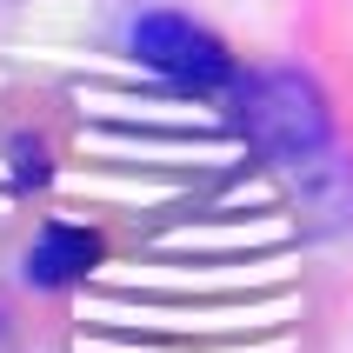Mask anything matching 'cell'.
Segmentation results:
<instances>
[{"instance_id":"1","label":"cell","mask_w":353,"mask_h":353,"mask_svg":"<svg viewBox=\"0 0 353 353\" xmlns=\"http://www.w3.org/2000/svg\"><path fill=\"white\" fill-rule=\"evenodd\" d=\"M234 120H240V134H247L254 154L287 160V167L320 160V154H327V140H334L327 94H320L307 74H294V67L247 74V80H240V100H234Z\"/></svg>"},{"instance_id":"2","label":"cell","mask_w":353,"mask_h":353,"mask_svg":"<svg viewBox=\"0 0 353 353\" xmlns=\"http://www.w3.org/2000/svg\"><path fill=\"white\" fill-rule=\"evenodd\" d=\"M134 54L147 60V67H160L174 87H194V94H214V87L234 80L227 40L207 34V27L187 20V14H147V20H134Z\"/></svg>"},{"instance_id":"3","label":"cell","mask_w":353,"mask_h":353,"mask_svg":"<svg viewBox=\"0 0 353 353\" xmlns=\"http://www.w3.org/2000/svg\"><path fill=\"white\" fill-rule=\"evenodd\" d=\"M94 260H100V240L87 234V227H47V234L34 240V254H27V280H34V287H67V280H80Z\"/></svg>"}]
</instances>
